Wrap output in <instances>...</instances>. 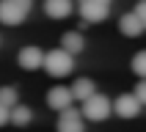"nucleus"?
Instances as JSON below:
<instances>
[{"instance_id":"obj_2","label":"nucleus","mask_w":146,"mask_h":132,"mask_svg":"<svg viewBox=\"0 0 146 132\" xmlns=\"http://www.w3.org/2000/svg\"><path fill=\"white\" fill-rule=\"evenodd\" d=\"M31 0H0V22L3 25H19L31 14Z\"/></svg>"},{"instance_id":"obj_12","label":"nucleus","mask_w":146,"mask_h":132,"mask_svg":"<svg viewBox=\"0 0 146 132\" xmlns=\"http://www.w3.org/2000/svg\"><path fill=\"white\" fill-rule=\"evenodd\" d=\"M61 47H64L66 52L77 55V52L86 47V41H83V36H80L77 30H69V33H64V36H61Z\"/></svg>"},{"instance_id":"obj_11","label":"nucleus","mask_w":146,"mask_h":132,"mask_svg":"<svg viewBox=\"0 0 146 132\" xmlns=\"http://www.w3.org/2000/svg\"><path fill=\"white\" fill-rule=\"evenodd\" d=\"M72 94L77 102H86V99H91L94 94H97V88H94V80H88V77H77V80L72 82Z\"/></svg>"},{"instance_id":"obj_8","label":"nucleus","mask_w":146,"mask_h":132,"mask_svg":"<svg viewBox=\"0 0 146 132\" xmlns=\"http://www.w3.org/2000/svg\"><path fill=\"white\" fill-rule=\"evenodd\" d=\"M72 102H74V94H72V88H64V85H55V88H50L47 91V105L52 107V110H66V107H72Z\"/></svg>"},{"instance_id":"obj_15","label":"nucleus","mask_w":146,"mask_h":132,"mask_svg":"<svg viewBox=\"0 0 146 132\" xmlns=\"http://www.w3.org/2000/svg\"><path fill=\"white\" fill-rule=\"evenodd\" d=\"M132 72L141 77H146V50H141V52H135V58H132Z\"/></svg>"},{"instance_id":"obj_14","label":"nucleus","mask_w":146,"mask_h":132,"mask_svg":"<svg viewBox=\"0 0 146 132\" xmlns=\"http://www.w3.org/2000/svg\"><path fill=\"white\" fill-rule=\"evenodd\" d=\"M0 105H6V107L19 105V102H17V88L14 85H3V88H0Z\"/></svg>"},{"instance_id":"obj_13","label":"nucleus","mask_w":146,"mask_h":132,"mask_svg":"<svg viewBox=\"0 0 146 132\" xmlns=\"http://www.w3.org/2000/svg\"><path fill=\"white\" fill-rule=\"evenodd\" d=\"M33 121V110L28 105H14L11 107V124L14 127H28Z\"/></svg>"},{"instance_id":"obj_9","label":"nucleus","mask_w":146,"mask_h":132,"mask_svg":"<svg viewBox=\"0 0 146 132\" xmlns=\"http://www.w3.org/2000/svg\"><path fill=\"white\" fill-rule=\"evenodd\" d=\"M119 30H121V36L135 39V36H141V33L146 30V25L141 22V16L135 14V11H130V14H121V19H119Z\"/></svg>"},{"instance_id":"obj_16","label":"nucleus","mask_w":146,"mask_h":132,"mask_svg":"<svg viewBox=\"0 0 146 132\" xmlns=\"http://www.w3.org/2000/svg\"><path fill=\"white\" fill-rule=\"evenodd\" d=\"M135 96H138L141 105H146V77H141L138 85H135Z\"/></svg>"},{"instance_id":"obj_7","label":"nucleus","mask_w":146,"mask_h":132,"mask_svg":"<svg viewBox=\"0 0 146 132\" xmlns=\"http://www.w3.org/2000/svg\"><path fill=\"white\" fill-rule=\"evenodd\" d=\"M113 113L119 118H135L141 113V102L135 94H121V96L113 102Z\"/></svg>"},{"instance_id":"obj_4","label":"nucleus","mask_w":146,"mask_h":132,"mask_svg":"<svg viewBox=\"0 0 146 132\" xmlns=\"http://www.w3.org/2000/svg\"><path fill=\"white\" fill-rule=\"evenodd\" d=\"M77 11L86 22H102L110 14V0H77Z\"/></svg>"},{"instance_id":"obj_18","label":"nucleus","mask_w":146,"mask_h":132,"mask_svg":"<svg viewBox=\"0 0 146 132\" xmlns=\"http://www.w3.org/2000/svg\"><path fill=\"white\" fill-rule=\"evenodd\" d=\"M8 121H11V107H6V105H0V127H6Z\"/></svg>"},{"instance_id":"obj_10","label":"nucleus","mask_w":146,"mask_h":132,"mask_svg":"<svg viewBox=\"0 0 146 132\" xmlns=\"http://www.w3.org/2000/svg\"><path fill=\"white\" fill-rule=\"evenodd\" d=\"M72 8H74L72 0H44V14L50 19H66L72 14Z\"/></svg>"},{"instance_id":"obj_5","label":"nucleus","mask_w":146,"mask_h":132,"mask_svg":"<svg viewBox=\"0 0 146 132\" xmlns=\"http://www.w3.org/2000/svg\"><path fill=\"white\" fill-rule=\"evenodd\" d=\"M44 55H47V52H41L36 44H28V47L19 50L17 61H19V66H22V69H28V72H36V69H44Z\"/></svg>"},{"instance_id":"obj_17","label":"nucleus","mask_w":146,"mask_h":132,"mask_svg":"<svg viewBox=\"0 0 146 132\" xmlns=\"http://www.w3.org/2000/svg\"><path fill=\"white\" fill-rule=\"evenodd\" d=\"M132 11H135V14L141 16V22L146 25V0H138V3H135V8H132Z\"/></svg>"},{"instance_id":"obj_3","label":"nucleus","mask_w":146,"mask_h":132,"mask_svg":"<svg viewBox=\"0 0 146 132\" xmlns=\"http://www.w3.org/2000/svg\"><path fill=\"white\" fill-rule=\"evenodd\" d=\"M83 118H88V121H105L108 116L113 113V102L105 96V94H94L91 99L83 102Z\"/></svg>"},{"instance_id":"obj_1","label":"nucleus","mask_w":146,"mask_h":132,"mask_svg":"<svg viewBox=\"0 0 146 132\" xmlns=\"http://www.w3.org/2000/svg\"><path fill=\"white\" fill-rule=\"evenodd\" d=\"M44 72L50 77H66V74L72 72V52H66L64 47L50 50L47 55H44Z\"/></svg>"},{"instance_id":"obj_6","label":"nucleus","mask_w":146,"mask_h":132,"mask_svg":"<svg viewBox=\"0 0 146 132\" xmlns=\"http://www.w3.org/2000/svg\"><path fill=\"white\" fill-rule=\"evenodd\" d=\"M58 132H86L83 127V110H74V107H66L58 116Z\"/></svg>"}]
</instances>
